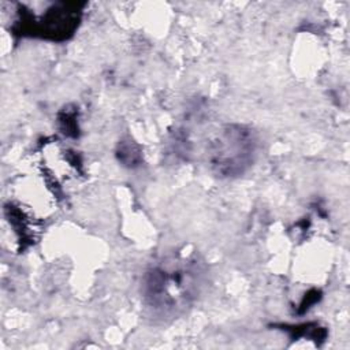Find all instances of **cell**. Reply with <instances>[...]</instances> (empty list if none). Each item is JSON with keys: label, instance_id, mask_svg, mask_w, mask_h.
<instances>
[{"label": "cell", "instance_id": "cell-1", "mask_svg": "<svg viewBox=\"0 0 350 350\" xmlns=\"http://www.w3.org/2000/svg\"><path fill=\"white\" fill-rule=\"evenodd\" d=\"M204 278V264L194 253L168 254L152 264L142 278L144 305L153 317H178L200 294Z\"/></svg>", "mask_w": 350, "mask_h": 350}, {"label": "cell", "instance_id": "cell-2", "mask_svg": "<svg viewBox=\"0 0 350 350\" xmlns=\"http://www.w3.org/2000/svg\"><path fill=\"white\" fill-rule=\"evenodd\" d=\"M256 133L241 124H226L206 146L211 171L219 178H235L249 170L257 157Z\"/></svg>", "mask_w": 350, "mask_h": 350}]
</instances>
